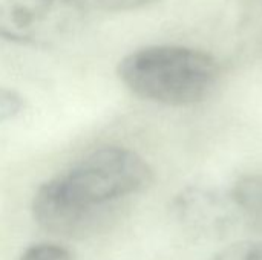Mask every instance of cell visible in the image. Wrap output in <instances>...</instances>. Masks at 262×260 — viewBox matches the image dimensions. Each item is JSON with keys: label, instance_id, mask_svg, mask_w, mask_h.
Segmentation results:
<instances>
[{"label": "cell", "instance_id": "6da1fadb", "mask_svg": "<svg viewBox=\"0 0 262 260\" xmlns=\"http://www.w3.org/2000/svg\"><path fill=\"white\" fill-rule=\"evenodd\" d=\"M154 181L147 161L137 152L104 146L43 182L32 199V216L48 233L88 238L104 228L118 205Z\"/></svg>", "mask_w": 262, "mask_h": 260}, {"label": "cell", "instance_id": "7a4b0ae2", "mask_svg": "<svg viewBox=\"0 0 262 260\" xmlns=\"http://www.w3.org/2000/svg\"><path fill=\"white\" fill-rule=\"evenodd\" d=\"M117 74L137 97L166 106L203 101L212 93L220 78V69L212 55L175 44L140 48L121 58Z\"/></svg>", "mask_w": 262, "mask_h": 260}, {"label": "cell", "instance_id": "3957f363", "mask_svg": "<svg viewBox=\"0 0 262 260\" xmlns=\"http://www.w3.org/2000/svg\"><path fill=\"white\" fill-rule=\"evenodd\" d=\"M80 0H0V38L34 48L60 46L86 20Z\"/></svg>", "mask_w": 262, "mask_h": 260}, {"label": "cell", "instance_id": "277c9868", "mask_svg": "<svg viewBox=\"0 0 262 260\" xmlns=\"http://www.w3.org/2000/svg\"><path fill=\"white\" fill-rule=\"evenodd\" d=\"M175 213L187 231L204 238L224 236L238 216L229 195L203 188H187L177 196Z\"/></svg>", "mask_w": 262, "mask_h": 260}, {"label": "cell", "instance_id": "5b68a950", "mask_svg": "<svg viewBox=\"0 0 262 260\" xmlns=\"http://www.w3.org/2000/svg\"><path fill=\"white\" fill-rule=\"evenodd\" d=\"M239 219L262 234V175H246L239 178L229 193Z\"/></svg>", "mask_w": 262, "mask_h": 260}, {"label": "cell", "instance_id": "8992f818", "mask_svg": "<svg viewBox=\"0 0 262 260\" xmlns=\"http://www.w3.org/2000/svg\"><path fill=\"white\" fill-rule=\"evenodd\" d=\"M18 260H75L72 253L57 244H37L29 247Z\"/></svg>", "mask_w": 262, "mask_h": 260}, {"label": "cell", "instance_id": "52a82bcc", "mask_svg": "<svg viewBox=\"0 0 262 260\" xmlns=\"http://www.w3.org/2000/svg\"><path fill=\"white\" fill-rule=\"evenodd\" d=\"M212 260H262V244L261 242L233 244Z\"/></svg>", "mask_w": 262, "mask_h": 260}, {"label": "cell", "instance_id": "ba28073f", "mask_svg": "<svg viewBox=\"0 0 262 260\" xmlns=\"http://www.w3.org/2000/svg\"><path fill=\"white\" fill-rule=\"evenodd\" d=\"M86 8L100 9L106 12H121V11H132L149 6L160 0H80Z\"/></svg>", "mask_w": 262, "mask_h": 260}, {"label": "cell", "instance_id": "9c48e42d", "mask_svg": "<svg viewBox=\"0 0 262 260\" xmlns=\"http://www.w3.org/2000/svg\"><path fill=\"white\" fill-rule=\"evenodd\" d=\"M25 107L23 97L9 87H0V124L17 116Z\"/></svg>", "mask_w": 262, "mask_h": 260}]
</instances>
